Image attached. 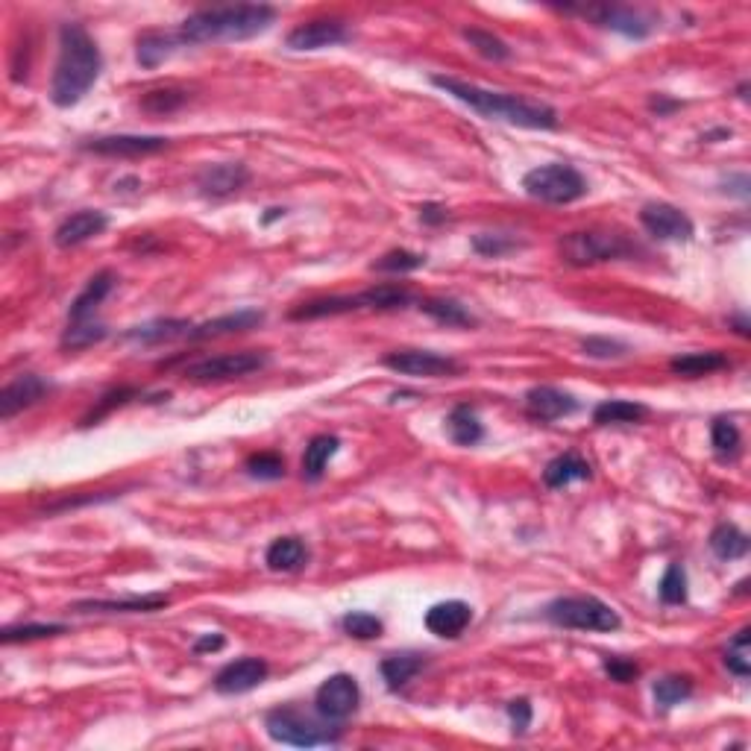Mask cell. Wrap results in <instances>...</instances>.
Segmentation results:
<instances>
[{"mask_svg": "<svg viewBox=\"0 0 751 751\" xmlns=\"http://www.w3.org/2000/svg\"><path fill=\"white\" fill-rule=\"evenodd\" d=\"M179 45H182V42H179V36H174V33L147 30V33L138 36V50H135L138 65H141V68H159V65L174 53V47Z\"/></svg>", "mask_w": 751, "mask_h": 751, "instance_id": "obj_29", "label": "cell"}, {"mask_svg": "<svg viewBox=\"0 0 751 751\" xmlns=\"http://www.w3.org/2000/svg\"><path fill=\"white\" fill-rule=\"evenodd\" d=\"M188 100V94L179 89H156L147 91L144 100H141V109L150 112V115H168V112H177L179 106Z\"/></svg>", "mask_w": 751, "mask_h": 751, "instance_id": "obj_47", "label": "cell"}, {"mask_svg": "<svg viewBox=\"0 0 751 751\" xmlns=\"http://www.w3.org/2000/svg\"><path fill=\"white\" fill-rule=\"evenodd\" d=\"M65 631H68V625H62V622H27V625H6L0 631V640L6 646H12V643H33V640L59 637Z\"/></svg>", "mask_w": 751, "mask_h": 751, "instance_id": "obj_36", "label": "cell"}, {"mask_svg": "<svg viewBox=\"0 0 751 751\" xmlns=\"http://www.w3.org/2000/svg\"><path fill=\"white\" fill-rule=\"evenodd\" d=\"M584 479H590V464L578 452H564V455L552 458L543 470V482L552 490H561V487L584 482Z\"/></svg>", "mask_w": 751, "mask_h": 751, "instance_id": "obj_27", "label": "cell"}, {"mask_svg": "<svg viewBox=\"0 0 751 751\" xmlns=\"http://www.w3.org/2000/svg\"><path fill=\"white\" fill-rule=\"evenodd\" d=\"M267 364L265 353L247 350V353H223L212 358H200L194 364L185 367V379L194 382H223V379H241L250 376L256 370H262Z\"/></svg>", "mask_w": 751, "mask_h": 751, "instance_id": "obj_10", "label": "cell"}, {"mask_svg": "<svg viewBox=\"0 0 751 751\" xmlns=\"http://www.w3.org/2000/svg\"><path fill=\"white\" fill-rule=\"evenodd\" d=\"M265 561L273 573H297L309 561V546L300 537H294V534L291 537H276L267 546Z\"/></svg>", "mask_w": 751, "mask_h": 751, "instance_id": "obj_24", "label": "cell"}, {"mask_svg": "<svg viewBox=\"0 0 751 751\" xmlns=\"http://www.w3.org/2000/svg\"><path fill=\"white\" fill-rule=\"evenodd\" d=\"M426 655H420V652H397V655H388L385 661H382V678L388 681V687L391 690H399V687H405L408 681H414L420 672H423V666H426Z\"/></svg>", "mask_w": 751, "mask_h": 751, "instance_id": "obj_30", "label": "cell"}, {"mask_svg": "<svg viewBox=\"0 0 751 751\" xmlns=\"http://www.w3.org/2000/svg\"><path fill=\"white\" fill-rule=\"evenodd\" d=\"M725 666L740 675V678H749L751 675V631L743 628L731 643H728V652H725Z\"/></svg>", "mask_w": 751, "mask_h": 751, "instance_id": "obj_43", "label": "cell"}, {"mask_svg": "<svg viewBox=\"0 0 751 751\" xmlns=\"http://www.w3.org/2000/svg\"><path fill=\"white\" fill-rule=\"evenodd\" d=\"M749 534L740 531L734 523H719L710 531V549L719 561H737L749 555Z\"/></svg>", "mask_w": 751, "mask_h": 751, "instance_id": "obj_31", "label": "cell"}, {"mask_svg": "<svg viewBox=\"0 0 751 751\" xmlns=\"http://www.w3.org/2000/svg\"><path fill=\"white\" fill-rule=\"evenodd\" d=\"M265 731L273 743L297 746V749H314V746H332L341 740V728L329 719H314L300 707H276L265 716Z\"/></svg>", "mask_w": 751, "mask_h": 751, "instance_id": "obj_5", "label": "cell"}, {"mask_svg": "<svg viewBox=\"0 0 751 751\" xmlns=\"http://www.w3.org/2000/svg\"><path fill=\"white\" fill-rule=\"evenodd\" d=\"M250 182V171L241 162H223V165H206L197 174V188L203 197H229L235 191H241Z\"/></svg>", "mask_w": 751, "mask_h": 751, "instance_id": "obj_18", "label": "cell"}, {"mask_svg": "<svg viewBox=\"0 0 751 751\" xmlns=\"http://www.w3.org/2000/svg\"><path fill=\"white\" fill-rule=\"evenodd\" d=\"M640 223L658 241H690L696 235V226L690 221V215L681 212L672 203H661V200L658 203H646L640 209Z\"/></svg>", "mask_w": 751, "mask_h": 751, "instance_id": "obj_11", "label": "cell"}, {"mask_svg": "<svg viewBox=\"0 0 751 751\" xmlns=\"http://www.w3.org/2000/svg\"><path fill=\"white\" fill-rule=\"evenodd\" d=\"M341 628H344V634H350L355 640H376V637H382V631H385L382 619L367 614V611H350V614H344V617H341Z\"/></svg>", "mask_w": 751, "mask_h": 751, "instance_id": "obj_41", "label": "cell"}, {"mask_svg": "<svg viewBox=\"0 0 751 751\" xmlns=\"http://www.w3.org/2000/svg\"><path fill=\"white\" fill-rule=\"evenodd\" d=\"M526 194L540 200V203H552V206H567L575 203L587 194V179L575 171L573 165L564 162H552V165H540L523 177Z\"/></svg>", "mask_w": 751, "mask_h": 751, "instance_id": "obj_8", "label": "cell"}, {"mask_svg": "<svg viewBox=\"0 0 751 751\" xmlns=\"http://www.w3.org/2000/svg\"><path fill=\"white\" fill-rule=\"evenodd\" d=\"M473 622V608L461 599L438 602L426 611V628L438 637H458Z\"/></svg>", "mask_w": 751, "mask_h": 751, "instance_id": "obj_23", "label": "cell"}, {"mask_svg": "<svg viewBox=\"0 0 751 751\" xmlns=\"http://www.w3.org/2000/svg\"><path fill=\"white\" fill-rule=\"evenodd\" d=\"M690 696H693V678H687V675H663L655 684V702L663 710L687 702Z\"/></svg>", "mask_w": 751, "mask_h": 751, "instance_id": "obj_37", "label": "cell"}, {"mask_svg": "<svg viewBox=\"0 0 751 751\" xmlns=\"http://www.w3.org/2000/svg\"><path fill=\"white\" fill-rule=\"evenodd\" d=\"M385 367L394 373H402V376H426V379L458 373L455 358L432 353V350H397V353L385 355Z\"/></svg>", "mask_w": 751, "mask_h": 751, "instance_id": "obj_13", "label": "cell"}, {"mask_svg": "<svg viewBox=\"0 0 751 751\" xmlns=\"http://www.w3.org/2000/svg\"><path fill=\"white\" fill-rule=\"evenodd\" d=\"M426 265V256H420V253H411V250H391V253H385L382 259H376L373 262V270H379V273H411V270H417V267Z\"/></svg>", "mask_w": 751, "mask_h": 751, "instance_id": "obj_48", "label": "cell"}, {"mask_svg": "<svg viewBox=\"0 0 751 751\" xmlns=\"http://www.w3.org/2000/svg\"><path fill=\"white\" fill-rule=\"evenodd\" d=\"M350 42V30L344 21L338 18H314V21H303L297 24L285 45L291 50H323V47H335Z\"/></svg>", "mask_w": 751, "mask_h": 751, "instance_id": "obj_14", "label": "cell"}, {"mask_svg": "<svg viewBox=\"0 0 751 751\" xmlns=\"http://www.w3.org/2000/svg\"><path fill=\"white\" fill-rule=\"evenodd\" d=\"M508 716H511V725H514V734H526L531 725V705L529 699H514L508 705Z\"/></svg>", "mask_w": 751, "mask_h": 751, "instance_id": "obj_51", "label": "cell"}, {"mask_svg": "<svg viewBox=\"0 0 751 751\" xmlns=\"http://www.w3.org/2000/svg\"><path fill=\"white\" fill-rule=\"evenodd\" d=\"M223 646H226L223 634H206V637H200V640L194 643V652H197V655H203V652H221Z\"/></svg>", "mask_w": 751, "mask_h": 751, "instance_id": "obj_53", "label": "cell"}, {"mask_svg": "<svg viewBox=\"0 0 751 751\" xmlns=\"http://www.w3.org/2000/svg\"><path fill=\"white\" fill-rule=\"evenodd\" d=\"M109 335V329L106 326H94V323H71L68 329H65V335H62V347L65 350H86L91 344H97V341H103Z\"/></svg>", "mask_w": 751, "mask_h": 751, "instance_id": "obj_45", "label": "cell"}, {"mask_svg": "<svg viewBox=\"0 0 751 751\" xmlns=\"http://www.w3.org/2000/svg\"><path fill=\"white\" fill-rule=\"evenodd\" d=\"M446 432L458 446H476L485 438V426L476 414V408L470 405H455L446 417Z\"/></svg>", "mask_w": 751, "mask_h": 751, "instance_id": "obj_28", "label": "cell"}, {"mask_svg": "<svg viewBox=\"0 0 751 751\" xmlns=\"http://www.w3.org/2000/svg\"><path fill=\"white\" fill-rule=\"evenodd\" d=\"M578 411V399L561 388H552V385H540V388H531L526 394V414L531 420H540V423H552V420H561V417H570Z\"/></svg>", "mask_w": 751, "mask_h": 751, "instance_id": "obj_16", "label": "cell"}, {"mask_svg": "<svg viewBox=\"0 0 751 751\" xmlns=\"http://www.w3.org/2000/svg\"><path fill=\"white\" fill-rule=\"evenodd\" d=\"M590 15L596 18L599 27L622 33L628 39H646L652 33L649 18L640 15L637 9H628V6H599V9H590Z\"/></svg>", "mask_w": 751, "mask_h": 751, "instance_id": "obj_22", "label": "cell"}, {"mask_svg": "<svg viewBox=\"0 0 751 751\" xmlns=\"http://www.w3.org/2000/svg\"><path fill=\"white\" fill-rule=\"evenodd\" d=\"M358 705H361V687H358V681H355L353 675H347V672L329 675L317 687V693H314L317 716H323V719H329L335 725L347 722L355 710H358Z\"/></svg>", "mask_w": 751, "mask_h": 751, "instance_id": "obj_9", "label": "cell"}, {"mask_svg": "<svg viewBox=\"0 0 751 751\" xmlns=\"http://www.w3.org/2000/svg\"><path fill=\"white\" fill-rule=\"evenodd\" d=\"M168 147V138L162 135H97L86 138L83 150L97 156H118V159H135V156H153Z\"/></svg>", "mask_w": 751, "mask_h": 751, "instance_id": "obj_12", "label": "cell"}, {"mask_svg": "<svg viewBox=\"0 0 751 751\" xmlns=\"http://www.w3.org/2000/svg\"><path fill=\"white\" fill-rule=\"evenodd\" d=\"M420 311L429 314L432 320L443 323V326H452V329L476 326V317L467 311V306H461L458 300H423V303H420Z\"/></svg>", "mask_w": 751, "mask_h": 751, "instance_id": "obj_35", "label": "cell"}, {"mask_svg": "<svg viewBox=\"0 0 751 751\" xmlns=\"http://www.w3.org/2000/svg\"><path fill=\"white\" fill-rule=\"evenodd\" d=\"M546 619L573 631H617L619 614L596 596H561L546 605Z\"/></svg>", "mask_w": 751, "mask_h": 751, "instance_id": "obj_6", "label": "cell"}, {"mask_svg": "<svg viewBox=\"0 0 751 751\" xmlns=\"http://www.w3.org/2000/svg\"><path fill=\"white\" fill-rule=\"evenodd\" d=\"M734 326H737V332H740L743 338L749 335V320H746V317H734Z\"/></svg>", "mask_w": 751, "mask_h": 751, "instance_id": "obj_54", "label": "cell"}, {"mask_svg": "<svg viewBox=\"0 0 751 751\" xmlns=\"http://www.w3.org/2000/svg\"><path fill=\"white\" fill-rule=\"evenodd\" d=\"M581 350L587 355H593V358H619V355L628 353L625 344L611 341V338H587V341L581 344Z\"/></svg>", "mask_w": 751, "mask_h": 751, "instance_id": "obj_49", "label": "cell"}, {"mask_svg": "<svg viewBox=\"0 0 751 751\" xmlns=\"http://www.w3.org/2000/svg\"><path fill=\"white\" fill-rule=\"evenodd\" d=\"M276 21V9L267 3H241V6H218L200 9L188 15L179 27L182 45H209V42H244Z\"/></svg>", "mask_w": 751, "mask_h": 751, "instance_id": "obj_3", "label": "cell"}, {"mask_svg": "<svg viewBox=\"0 0 751 751\" xmlns=\"http://www.w3.org/2000/svg\"><path fill=\"white\" fill-rule=\"evenodd\" d=\"M270 666L262 658H238V661L226 663L221 672L215 675V690L221 696H241L256 690L267 678Z\"/></svg>", "mask_w": 751, "mask_h": 751, "instance_id": "obj_15", "label": "cell"}, {"mask_svg": "<svg viewBox=\"0 0 751 751\" xmlns=\"http://www.w3.org/2000/svg\"><path fill=\"white\" fill-rule=\"evenodd\" d=\"M464 39L470 42V47H473L479 56H485V59H490V62H505V59H511V47L505 45L499 36L487 33V30L467 27V30H464Z\"/></svg>", "mask_w": 751, "mask_h": 751, "instance_id": "obj_40", "label": "cell"}, {"mask_svg": "<svg viewBox=\"0 0 751 751\" xmlns=\"http://www.w3.org/2000/svg\"><path fill=\"white\" fill-rule=\"evenodd\" d=\"M605 672L617 681V684H628V681H634L637 678V663L634 661H625V658H608L605 661Z\"/></svg>", "mask_w": 751, "mask_h": 751, "instance_id": "obj_50", "label": "cell"}, {"mask_svg": "<svg viewBox=\"0 0 751 751\" xmlns=\"http://www.w3.org/2000/svg\"><path fill=\"white\" fill-rule=\"evenodd\" d=\"M432 83L455 100L467 103L473 112H479L487 121H505L523 130H555L558 127V112L549 103L529 100L520 94H505V91H487L455 80V77H432Z\"/></svg>", "mask_w": 751, "mask_h": 751, "instance_id": "obj_2", "label": "cell"}, {"mask_svg": "<svg viewBox=\"0 0 751 751\" xmlns=\"http://www.w3.org/2000/svg\"><path fill=\"white\" fill-rule=\"evenodd\" d=\"M564 262L573 267H590L599 265V262H614V259H625L634 253V244L625 241L617 232H599V229H590V232H570L561 238L558 244Z\"/></svg>", "mask_w": 751, "mask_h": 751, "instance_id": "obj_7", "label": "cell"}, {"mask_svg": "<svg viewBox=\"0 0 751 751\" xmlns=\"http://www.w3.org/2000/svg\"><path fill=\"white\" fill-rule=\"evenodd\" d=\"M171 599L165 593H150V596H130V599H86L77 602L74 611L80 614H153L165 611Z\"/></svg>", "mask_w": 751, "mask_h": 751, "instance_id": "obj_19", "label": "cell"}, {"mask_svg": "<svg viewBox=\"0 0 751 751\" xmlns=\"http://www.w3.org/2000/svg\"><path fill=\"white\" fill-rule=\"evenodd\" d=\"M50 394V382H45L36 373H24L18 379H12L3 391H0V417L12 420L18 411L36 405L39 399H45Z\"/></svg>", "mask_w": 751, "mask_h": 751, "instance_id": "obj_17", "label": "cell"}, {"mask_svg": "<svg viewBox=\"0 0 751 751\" xmlns=\"http://www.w3.org/2000/svg\"><path fill=\"white\" fill-rule=\"evenodd\" d=\"M722 367H728V358L722 353H684L669 361V370L675 376H684V379H699V376L716 373Z\"/></svg>", "mask_w": 751, "mask_h": 751, "instance_id": "obj_33", "label": "cell"}, {"mask_svg": "<svg viewBox=\"0 0 751 751\" xmlns=\"http://www.w3.org/2000/svg\"><path fill=\"white\" fill-rule=\"evenodd\" d=\"M191 320H179V317H165V320H150L144 326H133L124 338L127 341H135V344H165V341H174V338H188L191 332Z\"/></svg>", "mask_w": 751, "mask_h": 751, "instance_id": "obj_26", "label": "cell"}, {"mask_svg": "<svg viewBox=\"0 0 751 751\" xmlns=\"http://www.w3.org/2000/svg\"><path fill=\"white\" fill-rule=\"evenodd\" d=\"M414 303V294L402 285H379L367 288L361 294H347V297H323V300H309L291 309V320H317V317H338L350 311H394L405 309Z\"/></svg>", "mask_w": 751, "mask_h": 751, "instance_id": "obj_4", "label": "cell"}, {"mask_svg": "<svg viewBox=\"0 0 751 751\" xmlns=\"http://www.w3.org/2000/svg\"><path fill=\"white\" fill-rule=\"evenodd\" d=\"M446 218H449V212H446L443 206H438V203H426V206L420 209V221L429 223V226L446 223Z\"/></svg>", "mask_w": 751, "mask_h": 751, "instance_id": "obj_52", "label": "cell"}, {"mask_svg": "<svg viewBox=\"0 0 751 751\" xmlns=\"http://www.w3.org/2000/svg\"><path fill=\"white\" fill-rule=\"evenodd\" d=\"M106 226H109L106 212L83 209V212H74L71 218H65V221L56 226L53 241H56L59 247H65V250H68V247H80V244H86L91 238H97Z\"/></svg>", "mask_w": 751, "mask_h": 751, "instance_id": "obj_20", "label": "cell"}, {"mask_svg": "<svg viewBox=\"0 0 751 751\" xmlns=\"http://www.w3.org/2000/svg\"><path fill=\"white\" fill-rule=\"evenodd\" d=\"M710 441H713V449H716L719 458H734V455L740 452L743 438H740V429H737L734 420L719 417V420H713V426H710Z\"/></svg>", "mask_w": 751, "mask_h": 751, "instance_id": "obj_39", "label": "cell"}, {"mask_svg": "<svg viewBox=\"0 0 751 751\" xmlns=\"http://www.w3.org/2000/svg\"><path fill=\"white\" fill-rule=\"evenodd\" d=\"M282 215H285V209H267V215H265V218H262V223H265V226H267V223L276 221V218H282Z\"/></svg>", "mask_w": 751, "mask_h": 751, "instance_id": "obj_55", "label": "cell"}, {"mask_svg": "<svg viewBox=\"0 0 751 751\" xmlns=\"http://www.w3.org/2000/svg\"><path fill=\"white\" fill-rule=\"evenodd\" d=\"M338 446H341V441L335 435H317V438H311L309 446H306V455H303V479L320 482V476L326 473V464L338 452Z\"/></svg>", "mask_w": 751, "mask_h": 751, "instance_id": "obj_34", "label": "cell"}, {"mask_svg": "<svg viewBox=\"0 0 751 751\" xmlns=\"http://www.w3.org/2000/svg\"><path fill=\"white\" fill-rule=\"evenodd\" d=\"M520 247H523V241L514 235H505V232H479L473 238V250L485 259H502L508 253H517Z\"/></svg>", "mask_w": 751, "mask_h": 751, "instance_id": "obj_38", "label": "cell"}, {"mask_svg": "<svg viewBox=\"0 0 751 751\" xmlns=\"http://www.w3.org/2000/svg\"><path fill=\"white\" fill-rule=\"evenodd\" d=\"M115 288V273L112 270H100V273H94L89 279V285L83 288V294L71 303V309H68V320L71 323H86L94 309L109 297V291Z\"/></svg>", "mask_w": 751, "mask_h": 751, "instance_id": "obj_25", "label": "cell"}, {"mask_svg": "<svg viewBox=\"0 0 751 751\" xmlns=\"http://www.w3.org/2000/svg\"><path fill=\"white\" fill-rule=\"evenodd\" d=\"M265 323V314L256 309H241L235 314H223L215 320H206L200 326H191L188 341H209V338H223V335H235V332H250L256 326Z\"/></svg>", "mask_w": 751, "mask_h": 751, "instance_id": "obj_21", "label": "cell"}, {"mask_svg": "<svg viewBox=\"0 0 751 751\" xmlns=\"http://www.w3.org/2000/svg\"><path fill=\"white\" fill-rule=\"evenodd\" d=\"M103 68L97 42L89 36V30L83 24H62L59 27V59H56V71L50 80V100L59 109H71L77 106L91 86L97 83Z\"/></svg>", "mask_w": 751, "mask_h": 751, "instance_id": "obj_1", "label": "cell"}, {"mask_svg": "<svg viewBox=\"0 0 751 751\" xmlns=\"http://www.w3.org/2000/svg\"><path fill=\"white\" fill-rule=\"evenodd\" d=\"M658 596L663 605H684L687 602V573L681 564H669L658 584Z\"/></svg>", "mask_w": 751, "mask_h": 751, "instance_id": "obj_42", "label": "cell"}, {"mask_svg": "<svg viewBox=\"0 0 751 751\" xmlns=\"http://www.w3.org/2000/svg\"><path fill=\"white\" fill-rule=\"evenodd\" d=\"M244 470H247L253 479L276 482V479L285 476V461H282V455H276V452H259V455H250V458H247Z\"/></svg>", "mask_w": 751, "mask_h": 751, "instance_id": "obj_46", "label": "cell"}, {"mask_svg": "<svg viewBox=\"0 0 751 751\" xmlns=\"http://www.w3.org/2000/svg\"><path fill=\"white\" fill-rule=\"evenodd\" d=\"M649 417V408L631 399H605L593 408L596 426H617V423H640Z\"/></svg>", "mask_w": 751, "mask_h": 751, "instance_id": "obj_32", "label": "cell"}, {"mask_svg": "<svg viewBox=\"0 0 751 751\" xmlns=\"http://www.w3.org/2000/svg\"><path fill=\"white\" fill-rule=\"evenodd\" d=\"M135 397H141V391H138V388H115V391L103 394V397L97 399V405H94L89 414H86L83 426H94V423H100V420H103V417H109L115 408H121V405L133 402Z\"/></svg>", "mask_w": 751, "mask_h": 751, "instance_id": "obj_44", "label": "cell"}]
</instances>
